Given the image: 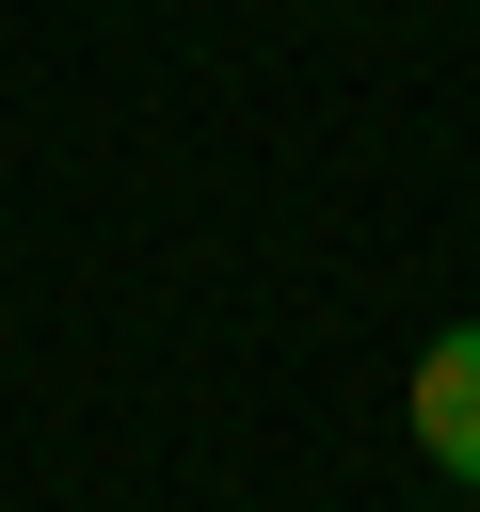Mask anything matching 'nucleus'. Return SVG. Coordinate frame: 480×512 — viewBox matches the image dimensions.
<instances>
[{
    "label": "nucleus",
    "instance_id": "f257e3e1",
    "mask_svg": "<svg viewBox=\"0 0 480 512\" xmlns=\"http://www.w3.org/2000/svg\"><path fill=\"white\" fill-rule=\"evenodd\" d=\"M416 448H432L448 480H480V320L416 352Z\"/></svg>",
    "mask_w": 480,
    "mask_h": 512
}]
</instances>
